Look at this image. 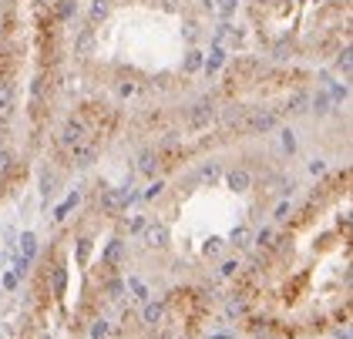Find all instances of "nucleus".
I'll return each instance as SVG.
<instances>
[{
    "label": "nucleus",
    "mask_w": 353,
    "mask_h": 339,
    "mask_svg": "<svg viewBox=\"0 0 353 339\" xmlns=\"http://www.w3.org/2000/svg\"><path fill=\"white\" fill-rule=\"evenodd\" d=\"M350 168L320 182L245 265L236 302L249 333L310 339L350 322Z\"/></svg>",
    "instance_id": "obj_1"
}]
</instances>
